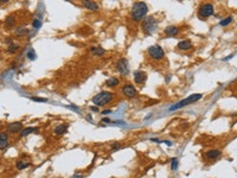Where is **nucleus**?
<instances>
[{
    "mask_svg": "<svg viewBox=\"0 0 237 178\" xmlns=\"http://www.w3.org/2000/svg\"><path fill=\"white\" fill-rule=\"evenodd\" d=\"M156 27H158V19H155L153 16H148L141 22V30L146 36L152 35L156 30Z\"/></svg>",
    "mask_w": 237,
    "mask_h": 178,
    "instance_id": "obj_2",
    "label": "nucleus"
},
{
    "mask_svg": "<svg viewBox=\"0 0 237 178\" xmlns=\"http://www.w3.org/2000/svg\"><path fill=\"white\" fill-rule=\"evenodd\" d=\"M9 145V134L5 133V132H1L0 133V147L4 151Z\"/></svg>",
    "mask_w": 237,
    "mask_h": 178,
    "instance_id": "obj_13",
    "label": "nucleus"
},
{
    "mask_svg": "<svg viewBox=\"0 0 237 178\" xmlns=\"http://www.w3.org/2000/svg\"><path fill=\"white\" fill-rule=\"evenodd\" d=\"M83 6L87 9V10H90V11H97L99 10V5L95 3V1H89V0H83L82 1Z\"/></svg>",
    "mask_w": 237,
    "mask_h": 178,
    "instance_id": "obj_15",
    "label": "nucleus"
},
{
    "mask_svg": "<svg viewBox=\"0 0 237 178\" xmlns=\"http://www.w3.org/2000/svg\"><path fill=\"white\" fill-rule=\"evenodd\" d=\"M71 178H83V176L82 174H73Z\"/></svg>",
    "mask_w": 237,
    "mask_h": 178,
    "instance_id": "obj_31",
    "label": "nucleus"
},
{
    "mask_svg": "<svg viewBox=\"0 0 237 178\" xmlns=\"http://www.w3.org/2000/svg\"><path fill=\"white\" fill-rule=\"evenodd\" d=\"M147 12H148V6H147L146 3H142V1L134 3L133 7H132V11H130V19L133 22L143 20L146 18Z\"/></svg>",
    "mask_w": 237,
    "mask_h": 178,
    "instance_id": "obj_1",
    "label": "nucleus"
},
{
    "mask_svg": "<svg viewBox=\"0 0 237 178\" xmlns=\"http://www.w3.org/2000/svg\"><path fill=\"white\" fill-rule=\"evenodd\" d=\"M36 132H38V128H36V127H27V128H24V130L20 132L19 137H20V138H24V137H27L29 134L36 133Z\"/></svg>",
    "mask_w": 237,
    "mask_h": 178,
    "instance_id": "obj_18",
    "label": "nucleus"
},
{
    "mask_svg": "<svg viewBox=\"0 0 237 178\" xmlns=\"http://www.w3.org/2000/svg\"><path fill=\"white\" fill-rule=\"evenodd\" d=\"M91 111H94V112H96V111H99V108H97V107H91Z\"/></svg>",
    "mask_w": 237,
    "mask_h": 178,
    "instance_id": "obj_33",
    "label": "nucleus"
},
{
    "mask_svg": "<svg viewBox=\"0 0 237 178\" xmlns=\"http://www.w3.org/2000/svg\"><path fill=\"white\" fill-rule=\"evenodd\" d=\"M22 131H23V124L20 121H18V122H11V124L7 125V132L9 133L14 134V133H19Z\"/></svg>",
    "mask_w": 237,
    "mask_h": 178,
    "instance_id": "obj_10",
    "label": "nucleus"
},
{
    "mask_svg": "<svg viewBox=\"0 0 237 178\" xmlns=\"http://www.w3.org/2000/svg\"><path fill=\"white\" fill-rule=\"evenodd\" d=\"M32 25H33V27H35V29H39V27H40V25H42V23H40V20H39V19H35V20H33V23H32Z\"/></svg>",
    "mask_w": 237,
    "mask_h": 178,
    "instance_id": "obj_27",
    "label": "nucleus"
},
{
    "mask_svg": "<svg viewBox=\"0 0 237 178\" xmlns=\"http://www.w3.org/2000/svg\"><path fill=\"white\" fill-rule=\"evenodd\" d=\"M27 57H29L30 59H35L36 55H35V51H33V49H31V50L27 52Z\"/></svg>",
    "mask_w": 237,
    "mask_h": 178,
    "instance_id": "obj_28",
    "label": "nucleus"
},
{
    "mask_svg": "<svg viewBox=\"0 0 237 178\" xmlns=\"http://www.w3.org/2000/svg\"><path fill=\"white\" fill-rule=\"evenodd\" d=\"M32 101H36V102H46L48 101V99H44V98H35V96H32V98H30Z\"/></svg>",
    "mask_w": 237,
    "mask_h": 178,
    "instance_id": "obj_25",
    "label": "nucleus"
},
{
    "mask_svg": "<svg viewBox=\"0 0 237 178\" xmlns=\"http://www.w3.org/2000/svg\"><path fill=\"white\" fill-rule=\"evenodd\" d=\"M14 24H16V18H14L13 14H10V16H7V17L5 18L4 25H5L6 29H12V27L14 26Z\"/></svg>",
    "mask_w": 237,
    "mask_h": 178,
    "instance_id": "obj_16",
    "label": "nucleus"
},
{
    "mask_svg": "<svg viewBox=\"0 0 237 178\" xmlns=\"http://www.w3.org/2000/svg\"><path fill=\"white\" fill-rule=\"evenodd\" d=\"M19 50V45H17V44H14V43H12V44H10L9 46H7V52L9 54H14V52H17Z\"/></svg>",
    "mask_w": 237,
    "mask_h": 178,
    "instance_id": "obj_21",
    "label": "nucleus"
},
{
    "mask_svg": "<svg viewBox=\"0 0 237 178\" xmlns=\"http://www.w3.org/2000/svg\"><path fill=\"white\" fill-rule=\"evenodd\" d=\"M90 51H91L95 56H102V55L106 52L104 49H102V48H100V46H97V48H91Z\"/></svg>",
    "mask_w": 237,
    "mask_h": 178,
    "instance_id": "obj_20",
    "label": "nucleus"
},
{
    "mask_svg": "<svg viewBox=\"0 0 237 178\" xmlns=\"http://www.w3.org/2000/svg\"><path fill=\"white\" fill-rule=\"evenodd\" d=\"M215 12V7L212 4H209V3H205V4H202L198 9V18L199 19H205V18H209Z\"/></svg>",
    "mask_w": 237,
    "mask_h": 178,
    "instance_id": "obj_4",
    "label": "nucleus"
},
{
    "mask_svg": "<svg viewBox=\"0 0 237 178\" xmlns=\"http://www.w3.org/2000/svg\"><path fill=\"white\" fill-rule=\"evenodd\" d=\"M93 103L96 105L97 107H101V106H104V105H108L109 102L113 101V94L110 92H100L99 94H96L93 99H91Z\"/></svg>",
    "mask_w": 237,
    "mask_h": 178,
    "instance_id": "obj_3",
    "label": "nucleus"
},
{
    "mask_svg": "<svg viewBox=\"0 0 237 178\" xmlns=\"http://www.w3.org/2000/svg\"><path fill=\"white\" fill-rule=\"evenodd\" d=\"M17 169L18 170H24V169H26V167H29V163H26V161H24V160H18L17 161Z\"/></svg>",
    "mask_w": 237,
    "mask_h": 178,
    "instance_id": "obj_22",
    "label": "nucleus"
},
{
    "mask_svg": "<svg viewBox=\"0 0 237 178\" xmlns=\"http://www.w3.org/2000/svg\"><path fill=\"white\" fill-rule=\"evenodd\" d=\"M147 52H148L149 57L153 58V59H155V61H160L165 56L164 50L159 45H152V46H149L148 50H147Z\"/></svg>",
    "mask_w": 237,
    "mask_h": 178,
    "instance_id": "obj_6",
    "label": "nucleus"
},
{
    "mask_svg": "<svg viewBox=\"0 0 237 178\" xmlns=\"http://www.w3.org/2000/svg\"><path fill=\"white\" fill-rule=\"evenodd\" d=\"M119 83H120V81H119V78H117V77H109V78L106 81V84H107L108 87H110V88H114V87H116Z\"/></svg>",
    "mask_w": 237,
    "mask_h": 178,
    "instance_id": "obj_19",
    "label": "nucleus"
},
{
    "mask_svg": "<svg viewBox=\"0 0 237 178\" xmlns=\"http://www.w3.org/2000/svg\"><path fill=\"white\" fill-rule=\"evenodd\" d=\"M121 92H122V94H123L127 99H132V98H134V96L136 95V89H135V87H134L132 83H126V84H123Z\"/></svg>",
    "mask_w": 237,
    "mask_h": 178,
    "instance_id": "obj_8",
    "label": "nucleus"
},
{
    "mask_svg": "<svg viewBox=\"0 0 237 178\" xmlns=\"http://www.w3.org/2000/svg\"><path fill=\"white\" fill-rule=\"evenodd\" d=\"M102 122H107V124H109V122H110V119H109V118H103V119H102Z\"/></svg>",
    "mask_w": 237,
    "mask_h": 178,
    "instance_id": "obj_30",
    "label": "nucleus"
},
{
    "mask_svg": "<svg viewBox=\"0 0 237 178\" xmlns=\"http://www.w3.org/2000/svg\"><path fill=\"white\" fill-rule=\"evenodd\" d=\"M231 57H232V55H230V56H228V57H226V58H224V61H228V59H230V58H231Z\"/></svg>",
    "mask_w": 237,
    "mask_h": 178,
    "instance_id": "obj_34",
    "label": "nucleus"
},
{
    "mask_svg": "<svg viewBox=\"0 0 237 178\" xmlns=\"http://www.w3.org/2000/svg\"><path fill=\"white\" fill-rule=\"evenodd\" d=\"M66 130H68V125H66V124H62V125H58V126L53 130V133H55L56 135H62V134H64V133L66 132Z\"/></svg>",
    "mask_w": 237,
    "mask_h": 178,
    "instance_id": "obj_17",
    "label": "nucleus"
},
{
    "mask_svg": "<svg viewBox=\"0 0 237 178\" xmlns=\"http://www.w3.org/2000/svg\"><path fill=\"white\" fill-rule=\"evenodd\" d=\"M147 80V74L142 70H135L134 71V82L136 84H143Z\"/></svg>",
    "mask_w": 237,
    "mask_h": 178,
    "instance_id": "obj_9",
    "label": "nucleus"
},
{
    "mask_svg": "<svg viewBox=\"0 0 237 178\" xmlns=\"http://www.w3.org/2000/svg\"><path fill=\"white\" fill-rule=\"evenodd\" d=\"M205 156H206L207 159L213 160V159L219 158V157L222 156V152H220L219 150H210V151H207V152L205 153Z\"/></svg>",
    "mask_w": 237,
    "mask_h": 178,
    "instance_id": "obj_14",
    "label": "nucleus"
},
{
    "mask_svg": "<svg viewBox=\"0 0 237 178\" xmlns=\"http://www.w3.org/2000/svg\"><path fill=\"white\" fill-rule=\"evenodd\" d=\"M177 166H178V159H177V158H173V159L171 160V167H172V170H176Z\"/></svg>",
    "mask_w": 237,
    "mask_h": 178,
    "instance_id": "obj_26",
    "label": "nucleus"
},
{
    "mask_svg": "<svg viewBox=\"0 0 237 178\" xmlns=\"http://www.w3.org/2000/svg\"><path fill=\"white\" fill-rule=\"evenodd\" d=\"M200 99H202V94H193V95H191V96H189V98L182 100L180 102H178V103L174 105L173 107H171L170 111H176V109L183 108L184 106L190 105V103H193V102H196V101H198V100H200Z\"/></svg>",
    "mask_w": 237,
    "mask_h": 178,
    "instance_id": "obj_5",
    "label": "nucleus"
},
{
    "mask_svg": "<svg viewBox=\"0 0 237 178\" xmlns=\"http://www.w3.org/2000/svg\"><path fill=\"white\" fill-rule=\"evenodd\" d=\"M231 22H232V17H226V18L222 19L219 24H220V26H226V25H229Z\"/></svg>",
    "mask_w": 237,
    "mask_h": 178,
    "instance_id": "obj_23",
    "label": "nucleus"
},
{
    "mask_svg": "<svg viewBox=\"0 0 237 178\" xmlns=\"http://www.w3.org/2000/svg\"><path fill=\"white\" fill-rule=\"evenodd\" d=\"M121 147H122V145H121L120 143H115V144L113 145V147H112V148H113V151H117V150H120Z\"/></svg>",
    "mask_w": 237,
    "mask_h": 178,
    "instance_id": "obj_29",
    "label": "nucleus"
},
{
    "mask_svg": "<svg viewBox=\"0 0 237 178\" xmlns=\"http://www.w3.org/2000/svg\"><path fill=\"white\" fill-rule=\"evenodd\" d=\"M164 33H165L166 36H170V37L177 36V35L179 33V27H178V26H174V25L167 26V27L164 30Z\"/></svg>",
    "mask_w": 237,
    "mask_h": 178,
    "instance_id": "obj_12",
    "label": "nucleus"
},
{
    "mask_svg": "<svg viewBox=\"0 0 237 178\" xmlns=\"http://www.w3.org/2000/svg\"><path fill=\"white\" fill-rule=\"evenodd\" d=\"M177 49L178 50H182V51H187V50H191L192 49V43L189 41V39H185V41H182L178 43L177 45Z\"/></svg>",
    "mask_w": 237,
    "mask_h": 178,
    "instance_id": "obj_11",
    "label": "nucleus"
},
{
    "mask_svg": "<svg viewBox=\"0 0 237 178\" xmlns=\"http://www.w3.org/2000/svg\"><path fill=\"white\" fill-rule=\"evenodd\" d=\"M26 33H29V30H26L25 27H18L16 30V35L17 36H23V35H26Z\"/></svg>",
    "mask_w": 237,
    "mask_h": 178,
    "instance_id": "obj_24",
    "label": "nucleus"
},
{
    "mask_svg": "<svg viewBox=\"0 0 237 178\" xmlns=\"http://www.w3.org/2000/svg\"><path fill=\"white\" fill-rule=\"evenodd\" d=\"M116 70L122 76H127L129 74V62L127 58L122 57L116 62Z\"/></svg>",
    "mask_w": 237,
    "mask_h": 178,
    "instance_id": "obj_7",
    "label": "nucleus"
},
{
    "mask_svg": "<svg viewBox=\"0 0 237 178\" xmlns=\"http://www.w3.org/2000/svg\"><path fill=\"white\" fill-rule=\"evenodd\" d=\"M110 113H112L110 109H107V111H103V112H102V114H110Z\"/></svg>",
    "mask_w": 237,
    "mask_h": 178,
    "instance_id": "obj_32",
    "label": "nucleus"
}]
</instances>
